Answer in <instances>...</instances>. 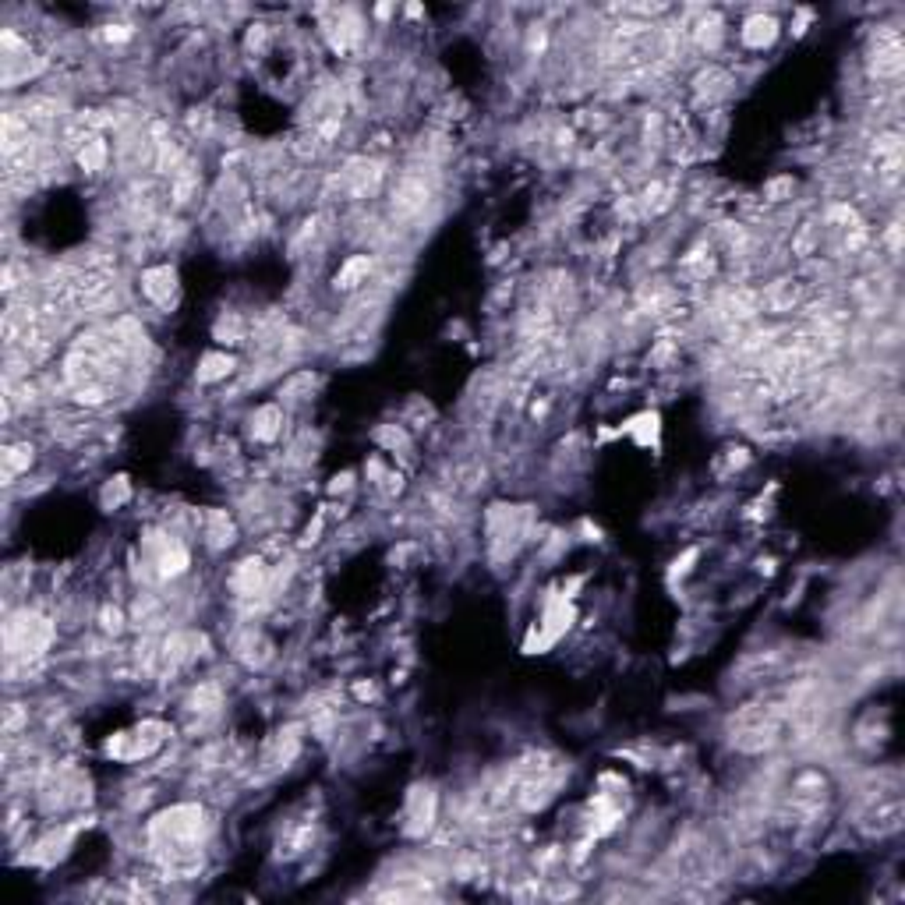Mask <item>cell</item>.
Instances as JSON below:
<instances>
[{"label": "cell", "instance_id": "ffe728a7", "mask_svg": "<svg viewBox=\"0 0 905 905\" xmlns=\"http://www.w3.org/2000/svg\"><path fill=\"white\" fill-rule=\"evenodd\" d=\"M223 707V690H220V683H202L191 697H188V711H195V714H216Z\"/></svg>", "mask_w": 905, "mask_h": 905}, {"label": "cell", "instance_id": "9c48e42d", "mask_svg": "<svg viewBox=\"0 0 905 905\" xmlns=\"http://www.w3.org/2000/svg\"><path fill=\"white\" fill-rule=\"evenodd\" d=\"M142 294L160 308H170L177 298V273L170 266H152L142 273Z\"/></svg>", "mask_w": 905, "mask_h": 905}, {"label": "cell", "instance_id": "d6986e66", "mask_svg": "<svg viewBox=\"0 0 905 905\" xmlns=\"http://www.w3.org/2000/svg\"><path fill=\"white\" fill-rule=\"evenodd\" d=\"M106 142L99 138V135H85L82 138V145H78V163H82V170H89V174H99V170H106Z\"/></svg>", "mask_w": 905, "mask_h": 905}, {"label": "cell", "instance_id": "5bb4252c", "mask_svg": "<svg viewBox=\"0 0 905 905\" xmlns=\"http://www.w3.org/2000/svg\"><path fill=\"white\" fill-rule=\"evenodd\" d=\"M284 432V407L280 403H262L252 414V435L255 442H277Z\"/></svg>", "mask_w": 905, "mask_h": 905}, {"label": "cell", "instance_id": "e0dca14e", "mask_svg": "<svg viewBox=\"0 0 905 905\" xmlns=\"http://www.w3.org/2000/svg\"><path fill=\"white\" fill-rule=\"evenodd\" d=\"M234 542V520L223 513V510H209L206 513V545L213 549V552H220V549H227Z\"/></svg>", "mask_w": 905, "mask_h": 905}, {"label": "cell", "instance_id": "4316f807", "mask_svg": "<svg viewBox=\"0 0 905 905\" xmlns=\"http://www.w3.org/2000/svg\"><path fill=\"white\" fill-rule=\"evenodd\" d=\"M722 82H729V78H725V71H722V67H707V71H700V74H697V82H693V85H697V92H714Z\"/></svg>", "mask_w": 905, "mask_h": 905}, {"label": "cell", "instance_id": "9a60e30c", "mask_svg": "<svg viewBox=\"0 0 905 905\" xmlns=\"http://www.w3.org/2000/svg\"><path fill=\"white\" fill-rule=\"evenodd\" d=\"M371 269H375V262H371V255H350L343 266H339V273H336V291H357L361 284H368V277H371Z\"/></svg>", "mask_w": 905, "mask_h": 905}, {"label": "cell", "instance_id": "7a4b0ae2", "mask_svg": "<svg viewBox=\"0 0 905 905\" xmlns=\"http://www.w3.org/2000/svg\"><path fill=\"white\" fill-rule=\"evenodd\" d=\"M170 736V729L163 722H142L135 732H117L103 743V753L113 757V761H142V757H152L163 739Z\"/></svg>", "mask_w": 905, "mask_h": 905}, {"label": "cell", "instance_id": "3957f363", "mask_svg": "<svg viewBox=\"0 0 905 905\" xmlns=\"http://www.w3.org/2000/svg\"><path fill=\"white\" fill-rule=\"evenodd\" d=\"M570 622H573V605H570V598H566V595H552V598L545 602L542 622H538L534 633L527 636L524 651H527V654H542L545 647H552V644L570 629Z\"/></svg>", "mask_w": 905, "mask_h": 905}, {"label": "cell", "instance_id": "8fae6325", "mask_svg": "<svg viewBox=\"0 0 905 905\" xmlns=\"http://www.w3.org/2000/svg\"><path fill=\"white\" fill-rule=\"evenodd\" d=\"M378 181H382V167H378L375 160H354V163L343 170V184H347V191H350L354 199L375 195Z\"/></svg>", "mask_w": 905, "mask_h": 905}, {"label": "cell", "instance_id": "f546056e", "mask_svg": "<svg viewBox=\"0 0 905 905\" xmlns=\"http://www.w3.org/2000/svg\"><path fill=\"white\" fill-rule=\"evenodd\" d=\"M792 188H796V184H792V177H778V181H771V184H768V195H771L775 202H782V195H789Z\"/></svg>", "mask_w": 905, "mask_h": 905}, {"label": "cell", "instance_id": "d4e9b609", "mask_svg": "<svg viewBox=\"0 0 905 905\" xmlns=\"http://www.w3.org/2000/svg\"><path fill=\"white\" fill-rule=\"evenodd\" d=\"M311 389H315V371H298V375H291L284 382L280 396L284 400H304V396H311Z\"/></svg>", "mask_w": 905, "mask_h": 905}, {"label": "cell", "instance_id": "7402d4cb", "mask_svg": "<svg viewBox=\"0 0 905 905\" xmlns=\"http://www.w3.org/2000/svg\"><path fill=\"white\" fill-rule=\"evenodd\" d=\"M298 729H287V732H277V739L269 743V757H266V764H287L294 753H298Z\"/></svg>", "mask_w": 905, "mask_h": 905}, {"label": "cell", "instance_id": "30bf717a", "mask_svg": "<svg viewBox=\"0 0 905 905\" xmlns=\"http://www.w3.org/2000/svg\"><path fill=\"white\" fill-rule=\"evenodd\" d=\"M778 32H782V25L775 14H750L739 28V39L746 50H768V46H775Z\"/></svg>", "mask_w": 905, "mask_h": 905}, {"label": "cell", "instance_id": "1f68e13d", "mask_svg": "<svg viewBox=\"0 0 905 905\" xmlns=\"http://www.w3.org/2000/svg\"><path fill=\"white\" fill-rule=\"evenodd\" d=\"M128 35H131L128 25H110V28H106V39H117V43H121V39H128Z\"/></svg>", "mask_w": 905, "mask_h": 905}, {"label": "cell", "instance_id": "4fadbf2b", "mask_svg": "<svg viewBox=\"0 0 905 905\" xmlns=\"http://www.w3.org/2000/svg\"><path fill=\"white\" fill-rule=\"evenodd\" d=\"M234 368H238V357H234V354H227V350H209V354L199 361L195 378H199L202 386H213V382H223L227 375H234Z\"/></svg>", "mask_w": 905, "mask_h": 905}, {"label": "cell", "instance_id": "6da1fadb", "mask_svg": "<svg viewBox=\"0 0 905 905\" xmlns=\"http://www.w3.org/2000/svg\"><path fill=\"white\" fill-rule=\"evenodd\" d=\"M50 640H53V622L28 608L14 612L4 626V647L11 658H39L50 647Z\"/></svg>", "mask_w": 905, "mask_h": 905}, {"label": "cell", "instance_id": "7c38bea8", "mask_svg": "<svg viewBox=\"0 0 905 905\" xmlns=\"http://www.w3.org/2000/svg\"><path fill=\"white\" fill-rule=\"evenodd\" d=\"M867 821H874V824H863V831H870V835H878V839L895 835V831L902 828V803H899V796L878 803V807L867 814Z\"/></svg>", "mask_w": 905, "mask_h": 905}, {"label": "cell", "instance_id": "ac0fdd59", "mask_svg": "<svg viewBox=\"0 0 905 905\" xmlns=\"http://www.w3.org/2000/svg\"><path fill=\"white\" fill-rule=\"evenodd\" d=\"M722 35H725V25H722V18H718L714 11H707V14H700V18L693 21V39H697L700 50L714 53L718 43H722Z\"/></svg>", "mask_w": 905, "mask_h": 905}, {"label": "cell", "instance_id": "603a6c76", "mask_svg": "<svg viewBox=\"0 0 905 905\" xmlns=\"http://www.w3.org/2000/svg\"><path fill=\"white\" fill-rule=\"evenodd\" d=\"M28 464H32V446H4V478L28 471Z\"/></svg>", "mask_w": 905, "mask_h": 905}, {"label": "cell", "instance_id": "f1b7e54d", "mask_svg": "<svg viewBox=\"0 0 905 905\" xmlns=\"http://www.w3.org/2000/svg\"><path fill=\"white\" fill-rule=\"evenodd\" d=\"M456 478H460V488H478V481L485 478V471L474 464V467H460V471H456Z\"/></svg>", "mask_w": 905, "mask_h": 905}, {"label": "cell", "instance_id": "d6a6232c", "mask_svg": "<svg viewBox=\"0 0 905 905\" xmlns=\"http://www.w3.org/2000/svg\"><path fill=\"white\" fill-rule=\"evenodd\" d=\"M343 488H350V474H339V478H332V485H329V492H343Z\"/></svg>", "mask_w": 905, "mask_h": 905}, {"label": "cell", "instance_id": "8992f818", "mask_svg": "<svg viewBox=\"0 0 905 905\" xmlns=\"http://www.w3.org/2000/svg\"><path fill=\"white\" fill-rule=\"evenodd\" d=\"M435 814H439V796L432 785H414L407 796V824L403 831L410 839H425L435 828Z\"/></svg>", "mask_w": 905, "mask_h": 905}, {"label": "cell", "instance_id": "83f0119b", "mask_svg": "<svg viewBox=\"0 0 905 905\" xmlns=\"http://www.w3.org/2000/svg\"><path fill=\"white\" fill-rule=\"evenodd\" d=\"M99 622H103L106 633H121V629H124V612H121V608H103V612H99Z\"/></svg>", "mask_w": 905, "mask_h": 905}, {"label": "cell", "instance_id": "277c9868", "mask_svg": "<svg viewBox=\"0 0 905 905\" xmlns=\"http://www.w3.org/2000/svg\"><path fill=\"white\" fill-rule=\"evenodd\" d=\"M142 545H145L149 563L156 566L160 577H181V573L188 570V549H184L177 538H170V534H163V531H149V534L142 538Z\"/></svg>", "mask_w": 905, "mask_h": 905}, {"label": "cell", "instance_id": "2e32d148", "mask_svg": "<svg viewBox=\"0 0 905 905\" xmlns=\"http://www.w3.org/2000/svg\"><path fill=\"white\" fill-rule=\"evenodd\" d=\"M619 432H626V435H633L636 439V446H658V435H661V417L654 414V410H647V414H636V417H629Z\"/></svg>", "mask_w": 905, "mask_h": 905}, {"label": "cell", "instance_id": "4dcf8cb0", "mask_svg": "<svg viewBox=\"0 0 905 905\" xmlns=\"http://www.w3.org/2000/svg\"><path fill=\"white\" fill-rule=\"evenodd\" d=\"M21 725V711H18V704H11V711H7V722H4V729L7 732H14Z\"/></svg>", "mask_w": 905, "mask_h": 905}, {"label": "cell", "instance_id": "484cf974", "mask_svg": "<svg viewBox=\"0 0 905 905\" xmlns=\"http://www.w3.org/2000/svg\"><path fill=\"white\" fill-rule=\"evenodd\" d=\"M375 442L378 446H386V449H400V453H407L410 449V439L403 435V428H396V425H382V428H375Z\"/></svg>", "mask_w": 905, "mask_h": 905}, {"label": "cell", "instance_id": "cb8c5ba5", "mask_svg": "<svg viewBox=\"0 0 905 905\" xmlns=\"http://www.w3.org/2000/svg\"><path fill=\"white\" fill-rule=\"evenodd\" d=\"M128 499H131V485H128V478H124V474L110 478V481H106V488H103V510H117V506H124Z\"/></svg>", "mask_w": 905, "mask_h": 905}, {"label": "cell", "instance_id": "ba28073f", "mask_svg": "<svg viewBox=\"0 0 905 905\" xmlns=\"http://www.w3.org/2000/svg\"><path fill=\"white\" fill-rule=\"evenodd\" d=\"M902 67H905L902 39H899V32H885V35L878 39L874 53H870V71H874L878 78H899Z\"/></svg>", "mask_w": 905, "mask_h": 905}, {"label": "cell", "instance_id": "52a82bcc", "mask_svg": "<svg viewBox=\"0 0 905 905\" xmlns=\"http://www.w3.org/2000/svg\"><path fill=\"white\" fill-rule=\"evenodd\" d=\"M230 588L238 591V598H259L266 591H273V577H269V566L262 559H245L234 577H230Z\"/></svg>", "mask_w": 905, "mask_h": 905}, {"label": "cell", "instance_id": "5b68a950", "mask_svg": "<svg viewBox=\"0 0 905 905\" xmlns=\"http://www.w3.org/2000/svg\"><path fill=\"white\" fill-rule=\"evenodd\" d=\"M432 202V188L425 184V177L417 174H403L393 188V199H389V213L393 220H414L417 213H425V206Z\"/></svg>", "mask_w": 905, "mask_h": 905}, {"label": "cell", "instance_id": "44dd1931", "mask_svg": "<svg viewBox=\"0 0 905 905\" xmlns=\"http://www.w3.org/2000/svg\"><path fill=\"white\" fill-rule=\"evenodd\" d=\"M213 339L216 343H245V318L241 315H234V311H227L216 325H213Z\"/></svg>", "mask_w": 905, "mask_h": 905}]
</instances>
